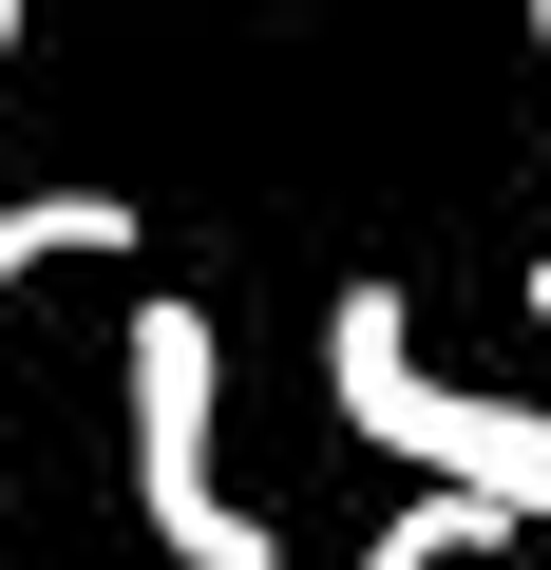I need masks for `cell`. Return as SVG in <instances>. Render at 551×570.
<instances>
[{
  "label": "cell",
  "mask_w": 551,
  "mask_h": 570,
  "mask_svg": "<svg viewBox=\"0 0 551 570\" xmlns=\"http://www.w3.org/2000/svg\"><path fill=\"white\" fill-rule=\"evenodd\" d=\"M532 39H551V0H532Z\"/></svg>",
  "instance_id": "cell-8"
},
{
  "label": "cell",
  "mask_w": 551,
  "mask_h": 570,
  "mask_svg": "<svg viewBox=\"0 0 551 570\" xmlns=\"http://www.w3.org/2000/svg\"><path fill=\"white\" fill-rule=\"evenodd\" d=\"M0 58H20V20H0Z\"/></svg>",
  "instance_id": "cell-7"
},
{
  "label": "cell",
  "mask_w": 551,
  "mask_h": 570,
  "mask_svg": "<svg viewBox=\"0 0 551 570\" xmlns=\"http://www.w3.org/2000/svg\"><path fill=\"white\" fill-rule=\"evenodd\" d=\"M324 400H343L362 456H419V475L475 494L494 532L551 513V419H532V400H456V381L419 362V305H400V285H343V305H324Z\"/></svg>",
  "instance_id": "cell-1"
},
{
  "label": "cell",
  "mask_w": 551,
  "mask_h": 570,
  "mask_svg": "<svg viewBox=\"0 0 551 570\" xmlns=\"http://www.w3.org/2000/svg\"><path fill=\"white\" fill-rule=\"evenodd\" d=\"M209 400H228V343L209 305H134V513L171 570H286V532H266L209 456Z\"/></svg>",
  "instance_id": "cell-2"
},
{
  "label": "cell",
  "mask_w": 551,
  "mask_h": 570,
  "mask_svg": "<svg viewBox=\"0 0 551 570\" xmlns=\"http://www.w3.org/2000/svg\"><path fill=\"white\" fill-rule=\"evenodd\" d=\"M134 247V190H20L0 209V305H20L39 266H115Z\"/></svg>",
  "instance_id": "cell-3"
},
{
  "label": "cell",
  "mask_w": 551,
  "mask_h": 570,
  "mask_svg": "<svg viewBox=\"0 0 551 570\" xmlns=\"http://www.w3.org/2000/svg\"><path fill=\"white\" fill-rule=\"evenodd\" d=\"M456 551H494V513H475V494H419V513H381L362 570H456Z\"/></svg>",
  "instance_id": "cell-4"
},
{
  "label": "cell",
  "mask_w": 551,
  "mask_h": 570,
  "mask_svg": "<svg viewBox=\"0 0 551 570\" xmlns=\"http://www.w3.org/2000/svg\"><path fill=\"white\" fill-rule=\"evenodd\" d=\"M532 324H551V266H532Z\"/></svg>",
  "instance_id": "cell-5"
},
{
  "label": "cell",
  "mask_w": 551,
  "mask_h": 570,
  "mask_svg": "<svg viewBox=\"0 0 551 570\" xmlns=\"http://www.w3.org/2000/svg\"><path fill=\"white\" fill-rule=\"evenodd\" d=\"M0 20H39V0H0Z\"/></svg>",
  "instance_id": "cell-6"
}]
</instances>
